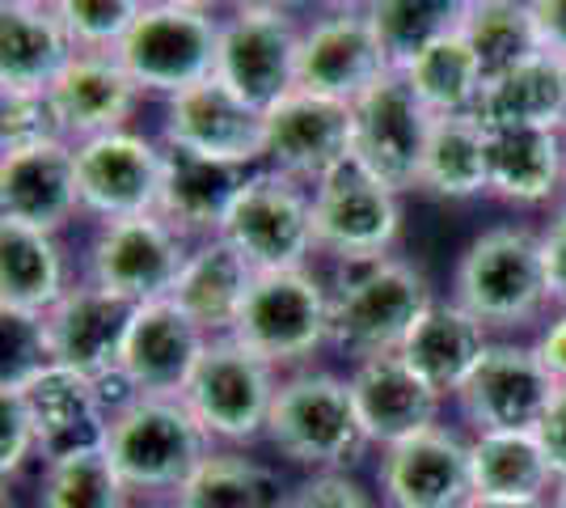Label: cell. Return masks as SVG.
Returning <instances> with one entry per match:
<instances>
[{
    "mask_svg": "<svg viewBox=\"0 0 566 508\" xmlns=\"http://www.w3.org/2000/svg\"><path fill=\"white\" fill-rule=\"evenodd\" d=\"M431 301L427 271L401 255L338 263L331 276V348L352 364L394 356Z\"/></svg>",
    "mask_w": 566,
    "mask_h": 508,
    "instance_id": "obj_1",
    "label": "cell"
},
{
    "mask_svg": "<svg viewBox=\"0 0 566 508\" xmlns=\"http://www.w3.org/2000/svg\"><path fill=\"white\" fill-rule=\"evenodd\" d=\"M452 301L465 305L486 331L533 326L549 310L542 234L516 220L482 229L457 259Z\"/></svg>",
    "mask_w": 566,
    "mask_h": 508,
    "instance_id": "obj_2",
    "label": "cell"
},
{
    "mask_svg": "<svg viewBox=\"0 0 566 508\" xmlns=\"http://www.w3.org/2000/svg\"><path fill=\"white\" fill-rule=\"evenodd\" d=\"M216 440L178 394H136L111 412L106 454L132 496L182 491Z\"/></svg>",
    "mask_w": 566,
    "mask_h": 508,
    "instance_id": "obj_3",
    "label": "cell"
},
{
    "mask_svg": "<svg viewBox=\"0 0 566 508\" xmlns=\"http://www.w3.org/2000/svg\"><path fill=\"white\" fill-rule=\"evenodd\" d=\"M266 440L275 454L305 470H347L368 449L352 398V377L331 369L283 373L275 407L266 419Z\"/></svg>",
    "mask_w": 566,
    "mask_h": 508,
    "instance_id": "obj_4",
    "label": "cell"
},
{
    "mask_svg": "<svg viewBox=\"0 0 566 508\" xmlns=\"http://www.w3.org/2000/svg\"><path fill=\"white\" fill-rule=\"evenodd\" d=\"M229 335L280 373L313 369V356L331 348V280L313 263L262 271Z\"/></svg>",
    "mask_w": 566,
    "mask_h": 508,
    "instance_id": "obj_5",
    "label": "cell"
},
{
    "mask_svg": "<svg viewBox=\"0 0 566 508\" xmlns=\"http://www.w3.org/2000/svg\"><path fill=\"white\" fill-rule=\"evenodd\" d=\"M280 382V369H271L241 339L212 335L178 398L216 445L245 449L254 440H266V419L275 407Z\"/></svg>",
    "mask_w": 566,
    "mask_h": 508,
    "instance_id": "obj_6",
    "label": "cell"
},
{
    "mask_svg": "<svg viewBox=\"0 0 566 508\" xmlns=\"http://www.w3.org/2000/svg\"><path fill=\"white\" fill-rule=\"evenodd\" d=\"M220 238L254 271H292L317 255L313 238V187L280 169H250L224 212Z\"/></svg>",
    "mask_w": 566,
    "mask_h": 508,
    "instance_id": "obj_7",
    "label": "cell"
},
{
    "mask_svg": "<svg viewBox=\"0 0 566 508\" xmlns=\"http://www.w3.org/2000/svg\"><path fill=\"white\" fill-rule=\"evenodd\" d=\"M220 18L212 9H178V4H144L136 25L118 43V60L140 85V94L174 97L216 76Z\"/></svg>",
    "mask_w": 566,
    "mask_h": 508,
    "instance_id": "obj_8",
    "label": "cell"
},
{
    "mask_svg": "<svg viewBox=\"0 0 566 508\" xmlns=\"http://www.w3.org/2000/svg\"><path fill=\"white\" fill-rule=\"evenodd\" d=\"M401 195L355 162L338 166L313 187V238L317 255H326L334 267L394 255V246L401 242Z\"/></svg>",
    "mask_w": 566,
    "mask_h": 508,
    "instance_id": "obj_9",
    "label": "cell"
},
{
    "mask_svg": "<svg viewBox=\"0 0 566 508\" xmlns=\"http://www.w3.org/2000/svg\"><path fill=\"white\" fill-rule=\"evenodd\" d=\"M190 246L161 212L102 220L85 255V280L132 305L161 301L178 284Z\"/></svg>",
    "mask_w": 566,
    "mask_h": 508,
    "instance_id": "obj_10",
    "label": "cell"
},
{
    "mask_svg": "<svg viewBox=\"0 0 566 508\" xmlns=\"http://www.w3.org/2000/svg\"><path fill=\"white\" fill-rule=\"evenodd\" d=\"M558 390L563 386L537 361L533 343L491 339L465 386L457 390V407L473 433H542Z\"/></svg>",
    "mask_w": 566,
    "mask_h": 508,
    "instance_id": "obj_11",
    "label": "cell"
},
{
    "mask_svg": "<svg viewBox=\"0 0 566 508\" xmlns=\"http://www.w3.org/2000/svg\"><path fill=\"white\" fill-rule=\"evenodd\" d=\"M431 111L415 97L401 73H385L352 102V162L398 195L419 191Z\"/></svg>",
    "mask_w": 566,
    "mask_h": 508,
    "instance_id": "obj_12",
    "label": "cell"
},
{
    "mask_svg": "<svg viewBox=\"0 0 566 508\" xmlns=\"http://www.w3.org/2000/svg\"><path fill=\"white\" fill-rule=\"evenodd\" d=\"M157 141L220 166L259 169L266 166V111L250 106L220 76H212L169 97Z\"/></svg>",
    "mask_w": 566,
    "mask_h": 508,
    "instance_id": "obj_13",
    "label": "cell"
},
{
    "mask_svg": "<svg viewBox=\"0 0 566 508\" xmlns=\"http://www.w3.org/2000/svg\"><path fill=\"white\" fill-rule=\"evenodd\" d=\"M9 386L22 394L25 412L34 419L39 436V458L55 462L85 449H102L111 433V403L102 394L97 377H85L64 364L34 361L4 377Z\"/></svg>",
    "mask_w": 566,
    "mask_h": 508,
    "instance_id": "obj_14",
    "label": "cell"
},
{
    "mask_svg": "<svg viewBox=\"0 0 566 508\" xmlns=\"http://www.w3.org/2000/svg\"><path fill=\"white\" fill-rule=\"evenodd\" d=\"M76 148V183L85 217L118 220L157 212L161 199V169H166V145L144 136L136 127L106 132Z\"/></svg>",
    "mask_w": 566,
    "mask_h": 508,
    "instance_id": "obj_15",
    "label": "cell"
},
{
    "mask_svg": "<svg viewBox=\"0 0 566 508\" xmlns=\"http://www.w3.org/2000/svg\"><path fill=\"white\" fill-rule=\"evenodd\" d=\"M301 30L296 13H250L233 9L220 18V51H216V76L245 97L250 106L271 111L283 94L296 90V55H301Z\"/></svg>",
    "mask_w": 566,
    "mask_h": 508,
    "instance_id": "obj_16",
    "label": "cell"
},
{
    "mask_svg": "<svg viewBox=\"0 0 566 508\" xmlns=\"http://www.w3.org/2000/svg\"><path fill=\"white\" fill-rule=\"evenodd\" d=\"M132 314H136L132 301L97 289L94 280H81L30 326L34 352H39V361L64 364V369H76V373L102 382L115 373Z\"/></svg>",
    "mask_w": 566,
    "mask_h": 508,
    "instance_id": "obj_17",
    "label": "cell"
},
{
    "mask_svg": "<svg viewBox=\"0 0 566 508\" xmlns=\"http://www.w3.org/2000/svg\"><path fill=\"white\" fill-rule=\"evenodd\" d=\"M385 73H394V69L380 51V39L364 13V4H334L301 30L296 90L355 102Z\"/></svg>",
    "mask_w": 566,
    "mask_h": 508,
    "instance_id": "obj_18",
    "label": "cell"
},
{
    "mask_svg": "<svg viewBox=\"0 0 566 508\" xmlns=\"http://www.w3.org/2000/svg\"><path fill=\"white\" fill-rule=\"evenodd\" d=\"M377 487L385 508H465L473 500L470 440L449 424L406 436L380 449Z\"/></svg>",
    "mask_w": 566,
    "mask_h": 508,
    "instance_id": "obj_19",
    "label": "cell"
},
{
    "mask_svg": "<svg viewBox=\"0 0 566 508\" xmlns=\"http://www.w3.org/2000/svg\"><path fill=\"white\" fill-rule=\"evenodd\" d=\"M352 162V102L292 90L266 111V166L317 187Z\"/></svg>",
    "mask_w": 566,
    "mask_h": 508,
    "instance_id": "obj_20",
    "label": "cell"
},
{
    "mask_svg": "<svg viewBox=\"0 0 566 508\" xmlns=\"http://www.w3.org/2000/svg\"><path fill=\"white\" fill-rule=\"evenodd\" d=\"M208 331L174 301H144L127 322L115 373L132 394H182L208 348Z\"/></svg>",
    "mask_w": 566,
    "mask_h": 508,
    "instance_id": "obj_21",
    "label": "cell"
},
{
    "mask_svg": "<svg viewBox=\"0 0 566 508\" xmlns=\"http://www.w3.org/2000/svg\"><path fill=\"white\" fill-rule=\"evenodd\" d=\"M85 212L72 141H51L22 153H0V225L64 234Z\"/></svg>",
    "mask_w": 566,
    "mask_h": 508,
    "instance_id": "obj_22",
    "label": "cell"
},
{
    "mask_svg": "<svg viewBox=\"0 0 566 508\" xmlns=\"http://www.w3.org/2000/svg\"><path fill=\"white\" fill-rule=\"evenodd\" d=\"M48 94L72 145L132 127L144 97L115 51H76Z\"/></svg>",
    "mask_w": 566,
    "mask_h": 508,
    "instance_id": "obj_23",
    "label": "cell"
},
{
    "mask_svg": "<svg viewBox=\"0 0 566 508\" xmlns=\"http://www.w3.org/2000/svg\"><path fill=\"white\" fill-rule=\"evenodd\" d=\"M352 398L359 428L377 449H389L406 436L440 424V407H444V398L398 352L352 364Z\"/></svg>",
    "mask_w": 566,
    "mask_h": 508,
    "instance_id": "obj_24",
    "label": "cell"
},
{
    "mask_svg": "<svg viewBox=\"0 0 566 508\" xmlns=\"http://www.w3.org/2000/svg\"><path fill=\"white\" fill-rule=\"evenodd\" d=\"M486 348H491V331L452 297L444 301L436 297L427 305V314L415 322V331L406 335L398 356L440 398H457V390L465 386V377L473 373V364L482 361Z\"/></svg>",
    "mask_w": 566,
    "mask_h": 508,
    "instance_id": "obj_25",
    "label": "cell"
},
{
    "mask_svg": "<svg viewBox=\"0 0 566 508\" xmlns=\"http://www.w3.org/2000/svg\"><path fill=\"white\" fill-rule=\"evenodd\" d=\"M69 289V263H64L55 234L0 225V314L4 322L34 326Z\"/></svg>",
    "mask_w": 566,
    "mask_h": 508,
    "instance_id": "obj_26",
    "label": "cell"
},
{
    "mask_svg": "<svg viewBox=\"0 0 566 508\" xmlns=\"http://www.w3.org/2000/svg\"><path fill=\"white\" fill-rule=\"evenodd\" d=\"M76 55L55 9L0 4V94H48Z\"/></svg>",
    "mask_w": 566,
    "mask_h": 508,
    "instance_id": "obj_27",
    "label": "cell"
},
{
    "mask_svg": "<svg viewBox=\"0 0 566 508\" xmlns=\"http://www.w3.org/2000/svg\"><path fill=\"white\" fill-rule=\"evenodd\" d=\"M566 187L563 127L491 132V199L512 208H545Z\"/></svg>",
    "mask_w": 566,
    "mask_h": 508,
    "instance_id": "obj_28",
    "label": "cell"
},
{
    "mask_svg": "<svg viewBox=\"0 0 566 508\" xmlns=\"http://www.w3.org/2000/svg\"><path fill=\"white\" fill-rule=\"evenodd\" d=\"M245 174H250V169L220 166V162L195 157V153H182V148H166L157 212H161L187 242L216 238Z\"/></svg>",
    "mask_w": 566,
    "mask_h": 508,
    "instance_id": "obj_29",
    "label": "cell"
},
{
    "mask_svg": "<svg viewBox=\"0 0 566 508\" xmlns=\"http://www.w3.org/2000/svg\"><path fill=\"white\" fill-rule=\"evenodd\" d=\"M419 191L444 204L491 195V127L478 115H431Z\"/></svg>",
    "mask_w": 566,
    "mask_h": 508,
    "instance_id": "obj_30",
    "label": "cell"
},
{
    "mask_svg": "<svg viewBox=\"0 0 566 508\" xmlns=\"http://www.w3.org/2000/svg\"><path fill=\"white\" fill-rule=\"evenodd\" d=\"M254 276L259 271L216 234V238H203V242L190 246L187 267H182V276H178V284H174L169 297L208 335H229L237 314H241V305H245V297H250Z\"/></svg>",
    "mask_w": 566,
    "mask_h": 508,
    "instance_id": "obj_31",
    "label": "cell"
},
{
    "mask_svg": "<svg viewBox=\"0 0 566 508\" xmlns=\"http://www.w3.org/2000/svg\"><path fill=\"white\" fill-rule=\"evenodd\" d=\"M478 120L491 132H516V127L566 132V64L537 51L516 69L491 76L478 102Z\"/></svg>",
    "mask_w": 566,
    "mask_h": 508,
    "instance_id": "obj_32",
    "label": "cell"
},
{
    "mask_svg": "<svg viewBox=\"0 0 566 508\" xmlns=\"http://www.w3.org/2000/svg\"><path fill=\"white\" fill-rule=\"evenodd\" d=\"M470 475L473 496L491 500H549L558 487L542 433H473Z\"/></svg>",
    "mask_w": 566,
    "mask_h": 508,
    "instance_id": "obj_33",
    "label": "cell"
},
{
    "mask_svg": "<svg viewBox=\"0 0 566 508\" xmlns=\"http://www.w3.org/2000/svg\"><path fill=\"white\" fill-rule=\"evenodd\" d=\"M178 508H283L287 491H283L280 475L259 458H250L245 449H224L216 445L203 458V466L190 475L182 491L174 496Z\"/></svg>",
    "mask_w": 566,
    "mask_h": 508,
    "instance_id": "obj_34",
    "label": "cell"
},
{
    "mask_svg": "<svg viewBox=\"0 0 566 508\" xmlns=\"http://www.w3.org/2000/svg\"><path fill=\"white\" fill-rule=\"evenodd\" d=\"M470 0H364V13L377 30L389 69L401 73L427 48L461 34Z\"/></svg>",
    "mask_w": 566,
    "mask_h": 508,
    "instance_id": "obj_35",
    "label": "cell"
},
{
    "mask_svg": "<svg viewBox=\"0 0 566 508\" xmlns=\"http://www.w3.org/2000/svg\"><path fill=\"white\" fill-rule=\"evenodd\" d=\"M401 76L431 115H478V102L486 90V76L461 34L427 48L419 60L401 69Z\"/></svg>",
    "mask_w": 566,
    "mask_h": 508,
    "instance_id": "obj_36",
    "label": "cell"
},
{
    "mask_svg": "<svg viewBox=\"0 0 566 508\" xmlns=\"http://www.w3.org/2000/svg\"><path fill=\"white\" fill-rule=\"evenodd\" d=\"M461 39L473 51V60H478L486 81L516 69L528 55L542 51L528 0H470L465 22H461Z\"/></svg>",
    "mask_w": 566,
    "mask_h": 508,
    "instance_id": "obj_37",
    "label": "cell"
},
{
    "mask_svg": "<svg viewBox=\"0 0 566 508\" xmlns=\"http://www.w3.org/2000/svg\"><path fill=\"white\" fill-rule=\"evenodd\" d=\"M39 508H132V491L118 479L115 462L102 449L43 462Z\"/></svg>",
    "mask_w": 566,
    "mask_h": 508,
    "instance_id": "obj_38",
    "label": "cell"
},
{
    "mask_svg": "<svg viewBox=\"0 0 566 508\" xmlns=\"http://www.w3.org/2000/svg\"><path fill=\"white\" fill-rule=\"evenodd\" d=\"M148 0H55L51 9L69 25L76 51H118Z\"/></svg>",
    "mask_w": 566,
    "mask_h": 508,
    "instance_id": "obj_39",
    "label": "cell"
},
{
    "mask_svg": "<svg viewBox=\"0 0 566 508\" xmlns=\"http://www.w3.org/2000/svg\"><path fill=\"white\" fill-rule=\"evenodd\" d=\"M51 141H69L51 94H0V153H22Z\"/></svg>",
    "mask_w": 566,
    "mask_h": 508,
    "instance_id": "obj_40",
    "label": "cell"
},
{
    "mask_svg": "<svg viewBox=\"0 0 566 508\" xmlns=\"http://www.w3.org/2000/svg\"><path fill=\"white\" fill-rule=\"evenodd\" d=\"M34 458H39L34 419L25 412L22 394L4 382L0 386V470H4V479H18Z\"/></svg>",
    "mask_w": 566,
    "mask_h": 508,
    "instance_id": "obj_41",
    "label": "cell"
},
{
    "mask_svg": "<svg viewBox=\"0 0 566 508\" xmlns=\"http://www.w3.org/2000/svg\"><path fill=\"white\" fill-rule=\"evenodd\" d=\"M283 508H377L373 491L347 470H317L287 491Z\"/></svg>",
    "mask_w": 566,
    "mask_h": 508,
    "instance_id": "obj_42",
    "label": "cell"
},
{
    "mask_svg": "<svg viewBox=\"0 0 566 508\" xmlns=\"http://www.w3.org/2000/svg\"><path fill=\"white\" fill-rule=\"evenodd\" d=\"M542 234V263H545V292L549 310H566V204L549 217Z\"/></svg>",
    "mask_w": 566,
    "mask_h": 508,
    "instance_id": "obj_43",
    "label": "cell"
},
{
    "mask_svg": "<svg viewBox=\"0 0 566 508\" xmlns=\"http://www.w3.org/2000/svg\"><path fill=\"white\" fill-rule=\"evenodd\" d=\"M537 48L566 64V0H528Z\"/></svg>",
    "mask_w": 566,
    "mask_h": 508,
    "instance_id": "obj_44",
    "label": "cell"
},
{
    "mask_svg": "<svg viewBox=\"0 0 566 508\" xmlns=\"http://www.w3.org/2000/svg\"><path fill=\"white\" fill-rule=\"evenodd\" d=\"M533 352L549 369V377L566 386V310H554V318H545L537 339H533Z\"/></svg>",
    "mask_w": 566,
    "mask_h": 508,
    "instance_id": "obj_45",
    "label": "cell"
},
{
    "mask_svg": "<svg viewBox=\"0 0 566 508\" xmlns=\"http://www.w3.org/2000/svg\"><path fill=\"white\" fill-rule=\"evenodd\" d=\"M542 440H545V449H549L554 470H558V484H566V386L558 390L554 407H549V415H545Z\"/></svg>",
    "mask_w": 566,
    "mask_h": 508,
    "instance_id": "obj_46",
    "label": "cell"
},
{
    "mask_svg": "<svg viewBox=\"0 0 566 508\" xmlns=\"http://www.w3.org/2000/svg\"><path fill=\"white\" fill-rule=\"evenodd\" d=\"M229 9H250V13H296L308 0H224Z\"/></svg>",
    "mask_w": 566,
    "mask_h": 508,
    "instance_id": "obj_47",
    "label": "cell"
},
{
    "mask_svg": "<svg viewBox=\"0 0 566 508\" xmlns=\"http://www.w3.org/2000/svg\"><path fill=\"white\" fill-rule=\"evenodd\" d=\"M465 508H549V500H491V496H473Z\"/></svg>",
    "mask_w": 566,
    "mask_h": 508,
    "instance_id": "obj_48",
    "label": "cell"
},
{
    "mask_svg": "<svg viewBox=\"0 0 566 508\" xmlns=\"http://www.w3.org/2000/svg\"><path fill=\"white\" fill-rule=\"evenodd\" d=\"M148 4H178V9H212V13H216V4H220V0H148Z\"/></svg>",
    "mask_w": 566,
    "mask_h": 508,
    "instance_id": "obj_49",
    "label": "cell"
},
{
    "mask_svg": "<svg viewBox=\"0 0 566 508\" xmlns=\"http://www.w3.org/2000/svg\"><path fill=\"white\" fill-rule=\"evenodd\" d=\"M0 4H18V9H51L55 0H0Z\"/></svg>",
    "mask_w": 566,
    "mask_h": 508,
    "instance_id": "obj_50",
    "label": "cell"
},
{
    "mask_svg": "<svg viewBox=\"0 0 566 508\" xmlns=\"http://www.w3.org/2000/svg\"><path fill=\"white\" fill-rule=\"evenodd\" d=\"M549 508H566V484L554 487V496H549Z\"/></svg>",
    "mask_w": 566,
    "mask_h": 508,
    "instance_id": "obj_51",
    "label": "cell"
},
{
    "mask_svg": "<svg viewBox=\"0 0 566 508\" xmlns=\"http://www.w3.org/2000/svg\"><path fill=\"white\" fill-rule=\"evenodd\" d=\"M326 9H334V4H364V0H322Z\"/></svg>",
    "mask_w": 566,
    "mask_h": 508,
    "instance_id": "obj_52",
    "label": "cell"
},
{
    "mask_svg": "<svg viewBox=\"0 0 566 508\" xmlns=\"http://www.w3.org/2000/svg\"><path fill=\"white\" fill-rule=\"evenodd\" d=\"M153 508H178V505H153Z\"/></svg>",
    "mask_w": 566,
    "mask_h": 508,
    "instance_id": "obj_53",
    "label": "cell"
}]
</instances>
